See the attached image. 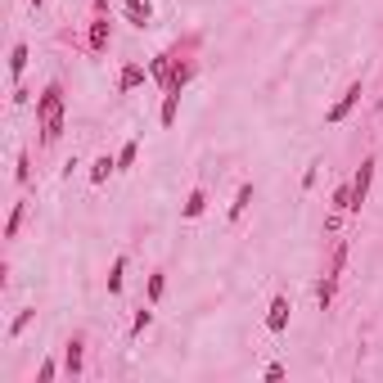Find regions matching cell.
Wrapping results in <instances>:
<instances>
[{
	"instance_id": "cell-1",
	"label": "cell",
	"mask_w": 383,
	"mask_h": 383,
	"mask_svg": "<svg viewBox=\"0 0 383 383\" xmlns=\"http://www.w3.org/2000/svg\"><path fill=\"white\" fill-rule=\"evenodd\" d=\"M36 127H41V144L50 149L64 135V86L45 81V91L36 95Z\"/></svg>"
},
{
	"instance_id": "cell-2",
	"label": "cell",
	"mask_w": 383,
	"mask_h": 383,
	"mask_svg": "<svg viewBox=\"0 0 383 383\" xmlns=\"http://www.w3.org/2000/svg\"><path fill=\"white\" fill-rule=\"evenodd\" d=\"M108 45H113V23H108V14H95L91 28H86V50H91V55H108Z\"/></svg>"
},
{
	"instance_id": "cell-3",
	"label": "cell",
	"mask_w": 383,
	"mask_h": 383,
	"mask_svg": "<svg viewBox=\"0 0 383 383\" xmlns=\"http://www.w3.org/2000/svg\"><path fill=\"white\" fill-rule=\"evenodd\" d=\"M375 167H379V158H375V154L361 158V171L352 176V212H361V203L370 199V185H375Z\"/></svg>"
},
{
	"instance_id": "cell-4",
	"label": "cell",
	"mask_w": 383,
	"mask_h": 383,
	"mask_svg": "<svg viewBox=\"0 0 383 383\" xmlns=\"http://www.w3.org/2000/svg\"><path fill=\"white\" fill-rule=\"evenodd\" d=\"M289 311H293L289 293H275L270 307H266V333H270V338H284V329H289Z\"/></svg>"
},
{
	"instance_id": "cell-5",
	"label": "cell",
	"mask_w": 383,
	"mask_h": 383,
	"mask_svg": "<svg viewBox=\"0 0 383 383\" xmlns=\"http://www.w3.org/2000/svg\"><path fill=\"white\" fill-rule=\"evenodd\" d=\"M361 95H365V86H361V81H352L348 91L338 95V104H333L329 113H325V122H329V127H338V122H348V118H352V108L361 104Z\"/></svg>"
},
{
	"instance_id": "cell-6",
	"label": "cell",
	"mask_w": 383,
	"mask_h": 383,
	"mask_svg": "<svg viewBox=\"0 0 383 383\" xmlns=\"http://www.w3.org/2000/svg\"><path fill=\"white\" fill-rule=\"evenodd\" d=\"M122 9H127V23L140 28V32L154 23V0H122Z\"/></svg>"
},
{
	"instance_id": "cell-7",
	"label": "cell",
	"mask_w": 383,
	"mask_h": 383,
	"mask_svg": "<svg viewBox=\"0 0 383 383\" xmlns=\"http://www.w3.org/2000/svg\"><path fill=\"white\" fill-rule=\"evenodd\" d=\"M81 365H86V338H81V333H72L68 348H64V370H68L72 379H77V375H81Z\"/></svg>"
},
{
	"instance_id": "cell-8",
	"label": "cell",
	"mask_w": 383,
	"mask_h": 383,
	"mask_svg": "<svg viewBox=\"0 0 383 383\" xmlns=\"http://www.w3.org/2000/svg\"><path fill=\"white\" fill-rule=\"evenodd\" d=\"M203 212H207V190H203V185H194L190 199L181 203V217H185V221H199Z\"/></svg>"
},
{
	"instance_id": "cell-9",
	"label": "cell",
	"mask_w": 383,
	"mask_h": 383,
	"mask_svg": "<svg viewBox=\"0 0 383 383\" xmlns=\"http://www.w3.org/2000/svg\"><path fill=\"white\" fill-rule=\"evenodd\" d=\"M253 194H257V190H253V181H244V185H239V190H234V203H230V212H226V221H230V226H234V221H239L244 212H248V203H253Z\"/></svg>"
},
{
	"instance_id": "cell-10",
	"label": "cell",
	"mask_w": 383,
	"mask_h": 383,
	"mask_svg": "<svg viewBox=\"0 0 383 383\" xmlns=\"http://www.w3.org/2000/svg\"><path fill=\"white\" fill-rule=\"evenodd\" d=\"M140 81H144V68H140V64H127V68L118 72V95H131Z\"/></svg>"
},
{
	"instance_id": "cell-11",
	"label": "cell",
	"mask_w": 383,
	"mask_h": 383,
	"mask_svg": "<svg viewBox=\"0 0 383 383\" xmlns=\"http://www.w3.org/2000/svg\"><path fill=\"white\" fill-rule=\"evenodd\" d=\"M343 266H348V239H338V244H333V253H329V266H325V275L343 280Z\"/></svg>"
},
{
	"instance_id": "cell-12",
	"label": "cell",
	"mask_w": 383,
	"mask_h": 383,
	"mask_svg": "<svg viewBox=\"0 0 383 383\" xmlns=\"http://www.w3.org/2000/svg\"><path fill=\"white\" fill-rule=\"evenodd\" d=\"M122 280H127V253H118L113 266H108V293H113V298L122 293Z\"/></svg>"
},
{
	"instance_id": "cell-13",
	"label": "cell",
	"mask_w": 383,
	"mask_h": 383,
	"mask_svg": "<svg viewBox=\"0 0 383 383\" xmlns=\"http://www.w3.org/2000/svg\"><path fill=\"white\" fill-rule=\"evenodd\" d=\"M23 72H28V45H14V50H9V77H14V86L23 81Z\"/></svg>"
},
{
	"instance_id": "cell-14",
	"label": "cell",
	"mask_w": 383,
	"mask_h": 383,
	"mask_svg": "<svg viewBox=\"0 0 383 383\" xmlns=\"http://www.w3.org/2000/svg\"><path fill=\"white\" fill-rule=\"evenodd\" d=\"M113 171H118V158L100 154V158H95V163H91V181H95V185H104L108 176H113Z\"/></svg>"
},
{
	"instance_id": "cell-15",
	"label": "cell",
	"mask_w": 383,
	"mask_h": 383,
	"mask_svg": "<svg viewBox=\"0 0 383 383\" xmlns=\"http://www.w3.org/2000/svg\"><path fill=\"white\" fill-rule=\"evenodd\" d=\"M23 221H28V203H14L9 207V221H5V239H18Z\"/></svg>"
},
{
	"instance_id": "cell-16",
	"label": "cell",
	"mask_w": 383,
	"mask_h": 383,
	"mask_svg": "<svg viewBox=\"0 0 383 383\" xmlns=\"http://www.w3.org/2000/svg\"><path fill=\"white\" fill-rule=\"evenodd\" d=\"M333 293H338V280H333V275H325V280L316 284V302H320V311H329V307H333Z\"/></svg>"
},
{
	"instance_id": "cell-17",
	"label": "cell",
	"mask_w": 383,
	"mask_h": 383,
	"mask_svg": "<svg viewBox=\"0 0 383 383\" xmlns=\"http://www.w3.org/2000/svg\"><path fill=\"white\" fill-rule=\"evenodd\" d=\"M163 293H167V270H154V275H149V302L158 307V302H163Z\"/></svg>"
},
{
	"instance_id": "cell-18",
	"label": "cell",
	"mask_w": 383,
	"mask_h": 383,
	"mask_svg": "<svg viewBox=\"0 0 383 383\" xmlns=\"http://www.w3.org/2000/svg\"><path fill=\"white\" fill-rule=\"evenodd\" d=\"M135 154H140V144H135V140L122 144V149H118V171H131L135 167Z\"/></svg>"
},
{
	"instance_id": "cell-19",
	"label": "cell",
	"mask_w": 383,
	"mask_h": 383,
	"mask_svg": "<svg viewBox=\"0 0 383 383\" xmlns=\"http://www.w3.org/2000/svg\"><path fill=\"white\" fill-rule=\"evenodd\" d=\"M149 325H154V302H149V307H140V311L131 316V333H144Z\"/></svg>"
},
{
	"instance_id": "cell-20",
	"label": "cell",
	"mask_w": 383,
	"mask_h": 383,
	"mask_svg": "<svg viewBox=\"0 0 383 383\" xmlns=\"http://www.w3.org/2000/svg\"><path fill=\"white\" fill-rule=\"evenodd\" d=\"M176 108H181V95H163V127H171V122H176Z\"/></svg>"
},
{
	"instance_id": "cell-21",
	"label": "cell",
	"mask_w": 383,
	"mask_h": 383,
	"mask_svg": "<svg viewBox=\"0 0 383 383\" xmlns=\"http://www.w3.org/2000/svg\"><path fill=\"white\" fill-rule=\"evenodd\" d=\"M32 320H36V311H32V307H28V311H18V316H14V325H9V338H18V333L28 329Z\"/></svg>"
},
{
	"instance_id": "cell-22",
	"label": "cell",
	"mask_w": 383,
	"mask_h": 383,
	"mask_svg": "<svg viewBox=\"0 0 383 383\" xmlns=\"http://www.w3.org/2000/svg\"><path fill=\"white\" fill-rule=\"evenodd\" d=\"M55 375H59V365H55V361H41V370H36V383H50Z\"/></svg>"
},
{
	"instance_id": "cell-23",
	"label": "cell",
	"mask_w": 383,
	"mask_h": 383,
	"mask_svg": "<svg viewBox=\"0 0 383 383\" xmlns=\"http://www.w3.org/2000/svg\"><path fill=\"white\" fill-rule=\"evenodd\" d=\"M18 181H23V185L32 181V163H28V154H18Z\"/></svg>"
},
{
	"instance_id": "cell-24",
	"label": "cell",
	"mask_w": 383,
	"mask_h": 383,
	"mask_svg": "<svg viewBox=\"0 0 383 383\" xmlns=\"http://www.w3.org/2000/svg\"><path fill=\"white\" fill-rule=\"evenodd\" d=\"M284 375H289V370H284L280 361H270V365H266V379H270V383H275V379H284Z\"/></svg>"
},
{
	"instance_id": "cell-25",
	"label": "cell",
	"mask_w": 383,
	"mask_h": 383,
	"mask_svg": "<svg viewBox=\"0 0 383 383\" xmlns=\"http://www.w3.org/2000/svg\"><path fill=\"white\" fill-rule=\"evenodd\" d=\"M32 5H36V9H41V5H45V0H32Z\"/></svg>"
}]
</instances>
